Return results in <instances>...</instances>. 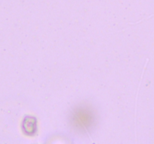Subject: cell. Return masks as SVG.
<instances>
[{"label": "cell", "instance_id": "cell-1", "mask_svg": "<svg viewBox=\"0 0 154 144\" xmlns=\"http://www.w3.org/2000/svg\"><path fill=\"white\" fill-rule=\"evenodd\" d=\"M23 131L28 136H34L37 131V120L32 116H26L22 124Z\"/></svg>", "mask_w": 154, "mask_h": 144}]
</instances>
